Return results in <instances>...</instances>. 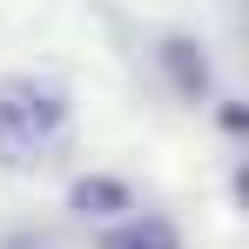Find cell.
<instances>
[{
    "label": "cell",
    "instance_id": "obj_3",
    "mask_svg": "<svg viewBox=\"0 0 249 249\" xmlns=\"http://www.w3.org/2000/svg\"><path fill=\"white\" fill-rule=\"evenodd\" d=\"M101 249H182V229L168 215H128L101 236Z\"/></svg>",
    "mask_w": 249,
    "mask_h": 249
},
{
    "label": "cell",
    "instance_id": "obj_2",
    "mask_svg": "<svg viewBox=\"0 0 249 249\" xmlns=\"http://www.w3.org/2000/svg\"><path fill=\"white\" fill-rule=\"evenodd\" d=\"M155 61H162L168 88H175L182 101H209V88H215V68H209L202 41H189V34H162V41H155Z\"/></svg>",
    "mask_w": 249,
    "mask_h": 249
},
{
    "label": "cell",
    "instance_id": "obj_1",
    "mask_svg": "<svg viewBox=\"0 0 249 249\" xmlns=\"http://www.w3.org/2000/svg\"><path fill=\"white\" fill-rule=\"evenodd\" d=\"M74 128L68 88L47 74H7L0 81V168H41Z\"/></svg>",
    "mask_w": 249,
    "mask_h": 249
},
{
    "label": "cell",
    "instance_id": "obj_4",
    "mask_svg": "<svg viewBox=\"0 0 249 249\" xmlns=\"http://www.w3.org/2000/svg\"><path fill=\"white\" fill-rule=\"evenodd\" d=\"M68 209L74 215H115V209H135V189L115 182V175H81L68 189Z\"/></svg>",
    "mask_w": 249,
    "mask_h": 249
}]
</instances>
